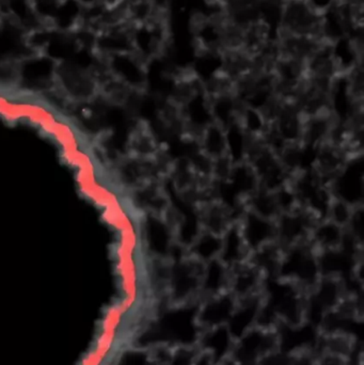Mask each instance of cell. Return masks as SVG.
Returning a JSON list of instances; mask_svg holds the SVG:
<instances>
[{
	"mask_svg": "<svg viewBox=\"0 0 364 365\" xmlns=\"http://www.w3.org/2000/svg\"><path fill=\"white\" fill-rule=\"evenodd\" d=\"M216 13L239 27L263 16L262 6L265 0H209Z\"/></svg>",
	"mask_w": 364,
	"mask_h": 365,
	"instance_id": "7a4b0ae2",
	"label": "cell"
},
{
	"mask_svg": "<svg viewBox=\"0 0 364 365\" xmlns=\"http://www.w3.org/2000/svg\"><path fill=\"white\" fill-rule=\"evenodd\" d=\"M324 9L316 0H279L276 32L324 40Z\"/></svg>",
	"mask_w": 364,
	"mask_h": 365,
	"instance_id": "6da1fadb",
	"label": "cell"
},
{
	"mask_svg": "<svg viewBox=\"0 0 364 365\" xmlns=\"http://www.w3.org/2000/svg\"><path fill=\"white\" fill-rule=\"evenodd\" d=\"M156 10L169 14L173 0H147Z\"/></svg>",
	"mask_w": 364,
	"mask_h": 365,
	"instance_id": "3957f363",
	"label": "cell"
}]
</instances>
